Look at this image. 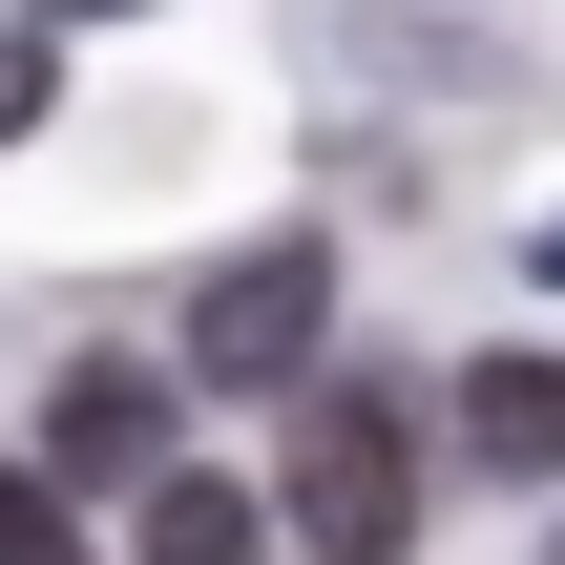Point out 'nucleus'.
I'll return each mask as SVG.
<instances>
[{
  "label": "nucleus",
  "instance_id": "obj_6",
  "mask_svg": "<svg viewBox=\"0 0 565 565\" xmlns=\"http://www.w3.org/2000/svg\"><path fill=\"white\" fill-rule=\"evenodd\" d=\"M0 565H84V524H63V482H21V461H0Z\"/></svg>",
  "mask_w": 565,
  "mask_h": 565
},
{
  "label": "nucleus",
  "instance_id": "obj_3",
  "mask_svg": "<svg viewBox=\"0 0 565 565\" xmlns=\"http://www.w3.org/2000/svg\"><path fill=\"white\" fill-rule=\"evenodd\" d=\"M42 461H63V482H126V461H168V377H147V356H63V398H42Z\"/></svg>",
  "mask_w": 565,
  "mask_h": 565
},
{
  "label": "nucleus",
  "instance_id": "obj_5",
  "mask_svg": "<svg viewBox=\"0 0 565 565\" xmlns=\"http://www.w3.org/2000/svg\"><path fill=\"white\" fill-rule=\"evenodd\" d=\"M461 440H482L503 482H565V356H482V377H461Z\"/></svg>",
  "mask_w": 565,
  "mask_h": 565
},
{
  "label": "nucleus",
  "instance_id": "obj_4",
  "mask_svg": "<svg viewBox=\"0 0 565 565\" xmlns=\"http://www.w3.org/2000/svg\"><path fill=\"white\" fill-rule=\"evenodd\" d=\"M147 565H273V503L210 461H147Z\"/></svg>",
  "mask_w": 565,
  "mask_h": 565
},
{
  "label": "nucleus",
  "instance_id": "obj_7",
  "mask_svg": "<svg viewBox=\"0 0 565 565\" xmlns=\"http://www.w3.org/2000/svg\"><path fill=\"white\" fill-rule=\"evenodd\" d=\"M0 126H42V21H21V42H0Z\"/></svg>",
  "mask_w": 565,
  "mask_h": 565
},
{
  "label": "nucleus",
  "instance_id": "obj_1",
  "mask_svg": "<svg viewBox=\"0 0 565 565\" xmlns=\"http://www.w3.org/2000/svg\"><path fill=\"white\" fill-rule=\"evenodd\" d=\"M294 545H315V565H398V545H419V419L315 398V419H294Z\"/></svg>",
  "mask_w": 565,
  "mask_h": 565
},
{
  "label": "nucleus",
  "instance_id": "obj_2",
  "mask_svg": "<svg viewBox=\"0 0 565 565\" xmlns=\"http://www.w3.org/2000/svg\"><path fill=\"white\" fill-rule=\"evenodd\" d=\"M315 335H335V252H231L210 294H189V377L210 398H273V377H315Z\"/></svg>",
  "mask_w": 565,
  "mask_h": 565
},
{
  "label": "nucleus",
  "instance_id": "obj_8",
  "mask_svg": "<svg viewBox=\"0 0 565 565\" xmlns=\"http://www.w3.org/2000/svg\"><path fill=\"white\" fill-rule=\"evenodd\" d=\"M21 21H126V0H21Z\"/></svg>",
  "mask_w": 565,
  "mask_h": 565
}]
</instances>
